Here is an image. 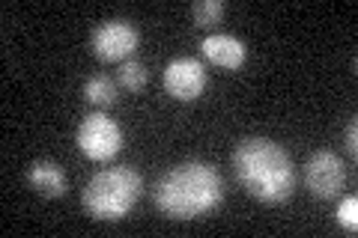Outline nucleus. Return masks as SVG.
<instances>
[{"label": "nucleus", "instance_id": "1", "mask_svg": "<svg viewBox=\"0 0 358 238\" xmlns=\"http://www.w3.org/2000/svg\"><path fill=\"white\" fill-rule=\"evenodd\" d=\"M155 209L171 221H194L224 202V179L206 161H185L159 176L152 191Z\"/></svg>", "mask_w": 358, "mask_h": 238}, {"label": "nucleus", "instance_id": "7", "mask_svg": "<svg viewBox=\"0 0 358 238\" xmlns=\"http://www.w3.org/2000/svg\"><path fill=\"white\" fill-rule=\"evenodd\" d=\"M206 84H209V75L203 69V63L194 60V57H176L164 69V89H167V96H173L176 101L200 98Z\"/></svg>", "mask_w": 358, "mask_h": 238}, {"label": "nucleus", "instance_id": "2", "mask_svg": "<svg viewBox=\"0 0 358 238\" xmlns=\"http://www.w3.org/2000/svg\"><path fill=\"white\" fill-rule=\"evenodd\" d=\"M233 173L251 197L281 206L296 191V167L281 143L268 137H245L233 149Z\"/></svg>", "mask_w": 358, "mask_h": 238}, {"label": "nucleus", "instance_id": "9", "mask_svg": "<svg viewBox=\"0 0 358 238\" xmlns=\"http://www.w3.org/2000/svg\"><path fill=\"white\" fill-rule=\"evenodd\" d=\"M27 182L39 197H66V173L54 161H33L27 170Z\"/></svg>", "mask_w": 358, "mask_h": 238}, {"label": "nucleus", "instance_id": "6", "mask_svg": "<svg viewBox=\"0 0 358 238\" xmlns=\"http://www.w3.org/2000/svg\"><path fill=\"white\" fill-rule=\"evenodd\" d=\"M305 188L310 191V197L317 200H331L346 188V167L343 158L334 155L329 149L313 152L305 161Z\"/></svg>", "mask_w": 358, "mask_h": 238}, {"label": "nucleus", "instance_id": "5", "mask_svg": "<svg viewBox=\"0 0 358 238\" xmlns=\"http://www.w3.org/2000/svg\"><path fill=\"white\" fill-rule=\"evenodd\" d=\"M138 30H134L131 21H122V18H114V21H102L93 36H90V48L99 57L102 63H126L129 57L138 48Z\"/></svg>", "mask_w": 358, "mask_h": 238}, {"label": "nucleus", "instance_id": "10", "mask_svg": "<svg viewBox=\"0 0 358 238\" xmlns=\"http://www.w3.org/2000/svg\"><path fill=\"white\" fill-rule=\"evenodd\" d=\"M84 98L96 107H110L117 101V84L108 75H93L84 84Z\"/></svg>", "mask_w": 358, "mask_h": 238}, {"label": "nucleus", "instance_id": "14", "mask_svg": "<svg viewBox=\"0 0 358 238\" xmlns=\"http://www.w3.org/2000/svg\"><path fill=\"white\" fill-rule=\"evenodd\" d=\"M343 140H346V152H350L352 158L358 155V122H355V117L346 122V131H343Z\"/></svg>", "mask_w": 358, "mask_h": 238}, {"label": "nucleus", "instance_id": "13", "mask_svg": "<svg viewBox=\"0 0 358 238\" xmlns=\"http://www.w3.org/2000/svg\"><path fill=\"white\" fill-rule=\"evenodd\" d=\"M338 223H341L350 235L358 232V197L341 200V206H338Z\"/></svg>", "mask_w": 358, "mask_h": 238}, {"label": "nucleus", "instance_id": "4", "mask_svg": "<svg viewBox=\"0 0 358 238\" xmlns=\"http://www.w3.org/2000/svg\"><path fill=\"white\" fill-rule=\"evenodd\" d=\"M78 149L90 161H110L122 149V131L108 113H90L78 126Z\"/></svg>", "mask_w": 358, "mask_h": 238}, {"label": "nucleus", "instance_id": "12", "mask_svg": "<svg viewBox=\"0 0 358 238\" xmlns=\"http://www.w3.org/2000/svg\"><path fill=\"white\" fill-rule=\"evenodd\" d=\"M192 15H194V24L197 27H215L221 24V18H224V3L221 0H197V3L192 6Z\"/></svg>", "mask_w": 358, "mask_h": 238}, {"label": "nucleus", "instance_id": "8", "mask_svg": "<svg viewBox=\"0 0 358 238\" xmlns=\"http://www.w3.org/2000/svg\"><path fill=\"white\" fill-rule=\"evenodd\" d=\"M200 51H203V57L212 66H221V69H239L245 63V57H248L245 45L236 36H227V33H212V36H206L200 42Z\"/></svg>", "mask_w": 358, "mask_h": 238}, {"label": "nucleus", "instance_id": "11", "mask_svg": "<svg viewBox=\"0 0 358 238\" xmlns=\"http://www.w3.org/2000/svg\"><path fill=\"white\" fill-rule=\"evenodd\" d=\"M117 81H120V87H126L129 93H141V89L147 87V81H150V72H147V66L143 63L126 60L120 66V72H117Z\"/></svg>", "mask_w": 358, "mask_h": 238}, {"label": "nucleus", "instance_id": "3", "mask_svg": "<svg viewBox=\"0 0 358 238\" xmlns=\"http://www.w3.org/2000/svg\"><path fill=\"white\" fill-rule=\"evenodd\" d=\"M143 179L134 167H108L87 182L81 206L93 221H122L141 200Z\"/></svg>", "mask_w": 358, "mask_h": 238}]
</instances>
